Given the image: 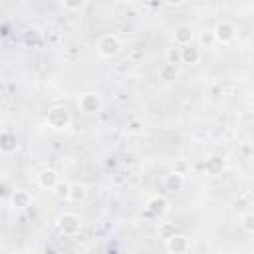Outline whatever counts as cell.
Here are the masks:
<instances>
[{"label":"cell","instance_id":"6da1fadb","mask_svg":"<svg viewBox=\"0 0 254 254\" xmlns=\"http://www.w3.org/2000/svg\"><path fill=\"white\" fill-rule=\"evenodd\" d=\"M46 123L48 127H52L54 131H62V129H67L69 123H71V115L69 111L64 107V105H54L46 111Z\"/></svg>","mask_w":254,"mask_h":254},{"label":"cell","instance_id":"7a4b0ae2","mask_svg":"<svg viewBox=\"0 0 254 254\" xmlns=\"http://www.w3.org/2000/svg\"><path fill=\"white\" fill-rule=\"evenodd\" d=\"M56 224H58V230H60L64 236H77L79 230H81V218H79V214H75V212H71V210L62 212V214L58 216Z\"/></svg>","mask_w":254,"mask_h":254},{"label":"cell","instance_id":"3957f363","mask_svg":"<svg viewBox=\"0 0 254 254\" xmlns=\"http://www.w3.org/2000/svg\"><path fill=\"white\" fill-rule=\"evenodd\" d=\"M121 48H123L121 46V40L115 34H103L99 38V42H97V54L101 58H105V60H111V58L119 56Z\"/></svg>","mask_w":254,"mask_h":254},{"label":"cell","instance_id":"277c9868","mask_svg":"<svg viewBox=\"0 0 254 254\" xmlns=\"http://www.w3.org/2000/svg\"><path fill=\"white\" fill-rule=\"evenodd\" d=\"M169 200L163 196V194H155V196H151L147 202H145V210H143V214L145 216H149V218H161L163 214H167L169 212Z\"/></svg>","mask_w":254,"mask_h":254},{"label":"cell","instance_id":"5b68a950","mask_svg":"<svg viewBox=\"0 0 254 254\" xmlns=\"http://www.w3.org/2000/svg\"><path fill=\"white\" fill-rule=\"evenodd\" d=\"M77 105H79V109L83 113H89L91 115V113H97L103 107V99L95 91H85V93H81L77 97Z\"/></svg>","mask_w":254,"mask_h":254},{"label":"cell","instance_id":"8992f818","mask_svg":"<svg viewBox=\"0 0 254 254\" xmlns=\"http://www.w3.org/2000/svg\"><path fill=\"white\" fill-rule=\"evenodd\" d=\"M165 250L169 254H187L190 250V240L187 234H181V232H175L173 236H169L165 240Z\"/></svg>","mask_w":254,"mask_h":254},{"label":"cell","instance_id":"52a82bcc","mask_svg":"<svg viewBox=\"0 0 254 254\" xmlns=\"http://www.w3.org/2000/svg\"><path fill=\"white\" fill-rule=\"evenodd\" d=\"M212 32H214V38H216L218 44H230V42L236 40V34H238L236 26H234L232 22H228V20L218 22Z\"/></svg>","mask_w":254,"mask_h":254},{"label":"cell","instance_id":"ba28073f","mask_svg":"<svg viewBox=\"0 0 254 254\" xmlns=\"http://www.w3.org/2000/svg\"><path fill=\"white\" fill-rule=\"evenodd\" d=\"M8 204L12 210H28L32 206V194L24 189H14L8 198Z\"/></svg>","mask_w":254,"mask_h":254},{"label":"cell","instance_id":"9c48e42d","mask_svg":"<svg viewBox=\"0 0 254 254\" xmlns=\"http://www.w3.org/2000/svg\"><path fill=\"white\" fill-rule=\"evenodd\" d=\"M173 42L175 46H189L194 42V30L187 24H181L173 30Z\"/></svg>","mask_w":254,"mask_h":254},{"label":"cell","instance_id":"30bf717a","mask_svg":"<svg viewBox=\"0 0 254 254\" xmlns=\"http://www.w3.org/2000/svg\"><path fill=\"white\" fill-rule=\"evenodd\" d=\"M18 151V139H16V133L4 129L0 133V153L2 155H14Z\"/></svg>","mask_w":254,"mask_h":254},{"label":"cell","instance_id":"8fae6325","mask_svg":"<svg viewBox=\"0 0 254 254\" xmlns=\"http://www.w3.org/2000/svg\"><path fill=\"white\" fill-rule=\"evenodd\" d=\"M36 181H38V187H40V189H46V190H54V187L58 185L60 177H58V173H56L54 169H42V171L38 173Z\"/></svg>","mask_w":254,"mask_h":254},{"label":"cell","instance_id":"7c38bea8","mask_svg":"<svg viewBox=\"0 0 254 254\" xmlns=\"http://www.w3.org/2000/svg\"><path fill=\"white\" fill-rule=\"evenodd\" d=\"M163 187H165V190H169V192L183 190V187H185V175L179 173V171H171L169 175H165Z\"/></svg>","mask_w":254,"mask_h":254},{"label":"cell","instance_id":"4fadbf2b","mask_svg":"<svg viewBox=\"0 0 254 254\" xmlns=\"http://www.w3.org/2000/svg\"><path fill=\"white\" fill-rule=\"evenodd\" d=\"M202 167H204V171H206L208 175L216 177V175H220V173H222V169H224V159H222V157H216V155H212V157L204 159Z\"/></svg>","mask_w":254,"mask_h":254},{"label":"cell","instance_id":"5bb4252c","mask_svg":"<svg viewBox=\"0 0 254 254\" xmlns=\"http://www.w3.org/2000/svg\"><path fill=\"white\" fill-rule=\"evenodd\" d=\"M181 58H183V64H198V60H200V50L196 48V46H192V44H189V46H181Z\"/></svg>","mask_w":254,"mask_h":254},{"label":"cell","instance_id":"9a60e30c","mask_svg":"<svg viewBox=\"0 0 254 254\" xmlns=\"http://www.w3.org/2000/svg\"><path fill=\"white\" fill-rule=\"evenodd\" d=\"M177 77H179V65L165 62V64L159 67V79H161V81L169 83V81H175Z\"/></svg>","mask_w":254,"mask_h":254},{"label":"cell","instance_id":"2e32d148","mask_svg":"<svg viewBox=\"0 0 254 254\" xmlns=\"http://www.w3.org/2000/svg\"><path fill=\"white\" fill-rule=\"evenodd\" d=\"M87 196V187L81 183H71V190H69V200L73 202H81Z\"/></svg>","mask_w":254,"mask_h":254},{"label":"cell","instance_id":"e0dca14e","mask_svg":"<svg viewBox=\"0 0 254 254\" xmlns=\"http://www.w3.org/2000/svg\"><path fill=\"white\" fill-rule=\"evenodd\" d=\"M69 190H71V183L69 181H58V185L54 187V194L58 196V198H62V200H69Z\"/></svg>","mask_w":254,"mask_h":254},{"label":"cell","instance_id":"ac0fdd59","mask_svg":"<svg viewBox=\"0 0 254 254\" xmlns=\"http://www.w3.org/2000/svg\"><path fill=\"white\" fill-rule=\"evenodd\" d=\"M240 226H242L244 232L254 234V212H252V210L240 214Z\"/></svg>","mask_w":254,"mask_h":254},{"label":"cell","instance_id":"d6986e66","mask_svg":"<svg viewBox=\"0 0 254 254\" xmlns=\"http://www.w3.org/2000/svg\"><path fill=\"white\" fill-rule=\"evenodd\" d=\"M175 232H179L177 230V226H175V222H159V226H157V234L161 236V238H169V236H173Z\"/></svg>","mask_w":254,"mask_h":254},{"label":"cell","instance_id":"ffe728a7","mask_svg":"<svg viewBox=\"0 0 254 254\" xmlns=\"http://www.w3.org/2000/svg\"><path fill=\"white\" fill-rule=\"evenodd\" d=\"M165 60H167L169 64H175V65L183 64V58H181V46H177V48H169V50L165 52Z\"/></svg>","mask_w":254,"mask_h":254},{"label":"cell","instance_id":"44dd1931","mask_svg":"<svg viewBox=\"0 0 254 254\" xmlns=\"http://www.w3.org/2000/svg\"><path fill=\"white\" fill-rule=\"evenodd\" d=\"M85 2L87 0H62V6L65 10H69V12H77V10H81L85 6Z\"/></svg>","mask_w":254,"mask_h":254},{"label":"cell","instance_id":"7402d4cb","mask_svg":"<svg viewBox=\"0 0 254 254\" xmlns=\"http://www.w3.org/2000/svg\"><path fill=\"white\" fill-rule=\"evenodd\" d=\"M127 179H129V173L127 171H123V169H119V171H115V175H111V181H113V185H125L127 183Z\"/></svg>","mask_w":254,"mask_h":254},{"label":"cell","instance_id":"603a6c76","mask_svg":"<svg viewBox=\"0 0 254 254\" xmlns=\"http://www.w3.org/2000/svg\"><path fill=\"white\" fill-rule=\"evenodd\" d=\"M214 42H216V38H214V32H212V30H206V32L200 36V44H202V46H206V48H208V46H212Z\"/></svg>","mask_w":254,"mask_h":254},{"label":"cell","instance_id":"cb8c5ba5","mask_svg":"<svg viewBox=\"0 0 254 254\" xmlns=\"http://www.w3.org/2000/svg\"><path fill=\"white\" fill-rule=\"evenodd\" d=\"M141 127H143V123H141V121H137V119H133V121H129V123H127V131H129V133H139V131H141Z\"/></svg>","mask_w":254,"mask_h":254},{"label":"cell","instance_id":"d4e9b609","mask_svg":"<svg viewBox=\"0 0 254 254\" xmlns=\"http://www.w3.org/2000/svg\"><path fill=\"white\" fill-rule=\"evenodd\" d=\"M187 167H189V165H187L185 161H179V163H177V167H175V171H179V173H183V175H185Z\"/></svg>","mask_w":254,"mask_h":254},{"label":"cell","instance_id":"484cf974","mask_svg":"<svg viewBox=\"0 0 254 254\" xmlns=\"http://www.w3.org/2000/svg\"><path fill=\"white\" fill-rule=\"evenodd\" d=\"M187 0H165V4L167 6H173V8H177V6H181V4H185Z\"/></svg>","mask_w":254,"mask_h":254},{"label":"cell","instance_id":"4316f807","mask_svg":"<svg viewBox=\"0 0 254 254\" xmlns=\"http://www.w3.org/2000/svg\"><path fill=\"white\" fill-rule=\"evenodd\" d=\"M113 2H123V0H113Z\"/></svg>","mask_w":254,"mask_h":254}]
</instances>
